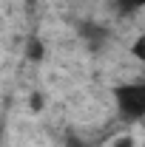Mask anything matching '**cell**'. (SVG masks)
Segmentation results:
<instances>
[{"mask_svg": "<svg viewBox=\"0 0 145 147\" xmlns=\"http://www.w3.org/2000/svg\"><path fill=\"white\" fill-rule=\"evenodd\" d=\"M111 147H137V144H134V136H128V133H125V136L114 139V144H111Z\"/></svg>", "mask_w": 145, "mask_h": 147, "instance_id": "obj_6", "label": "cell"}, {"mask_svg": "<svg viewBox=\"0 0 145 147\" xmlns=\"http://www.w3.org/2000/svg\"><path fill=\"white\" fill-rule=\"evenodd\" d=\"M26 57H29L31 62L46 59V42H43L40 37H29V40H26Z\"/></svg>", "mask_w": 145, "mask_h": 147, "instance_id": "obj_2", "label": "cell"}, {"mask_svg": "<svg viewBox=\"0 0 145 147\" xmlns=\"http://www.w3.org/2000/svg\"><path fill=\"white\" fill-rule=\"evenodd\" d=\"M83 34L88 37V40H91V42H94V45H97L100 40H105V31H103L100 26H83Z\"/></svg>", "mask_w": 145, "mask_h": 147, "instance_id": "obj_4", "label": "cell"}, {"mask_svg": "<svg viewBox=\"0 0 145 147\" xmlns=\"http://www.w3.org/2000/svg\"><path fill=\"white\" fill-rule=\"evenodd\" d=\"M131 54L145 65V31H140V34L134 37V42H131Z\"/></svg>", "mask_w": 145, "mask_h": 147, "instance_id": "obj_3", "label": "cell"}, {"mask_svg": "<svg viewBox=\"0 0 145 147\" xmlns=\"http://www.w3.org/2000/svg\"><path fill=\"white\" fill-rule=\"evenodd\" d=\"M114 99L122 116L128 119H142L145 116V82H128L114 88Z\"/></svg>", "mask_w": 145, "mask_h": 147, "instance_id": "obj_1", "label": "cell"}, {"mask_svg": "<svg viewBox=\"0 0 145 147\" xmlns=\"http://www.w3.org/2000/svg\"><path fill=\"white\" fill-rule=\"evenodd\" d=\"M122 11H137V9H145V0H120Z\"/></svg>", "mask_w": 145, "mask_h": 147, "instance_id": "obj_5", "label": "cell"}, {"mask_svg": "<svg viewBox=\"0 0 145 147\" xmlns=\"http://www.w3.org/2000/svg\"><path fill=\"white\" fill-rule=\"evenodd\" d=\"M29 105H31V110H34V113H40V110H43V93H31Z\"/></svg>", "mask_w": 145, "mask_h": 147, "instance_id": "obj_7", "label": "cell"}]
</instances>
